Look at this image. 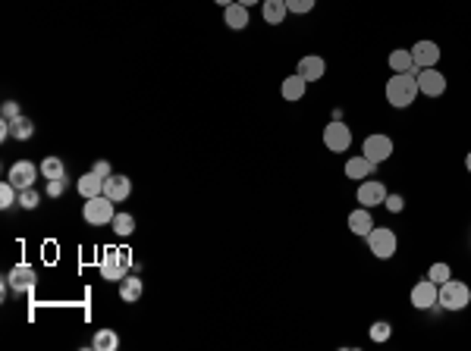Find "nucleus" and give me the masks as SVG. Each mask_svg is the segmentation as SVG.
Wrapping results in <instances>:
<instances>
[{
  "label": "nucleus",
  "instance_id": "31",
  "mask_svg": "<svg viewBox=\"0 0 471 351\" xmlns=\"http://www.w3.org/2000/svg\"><path fill=\"white\" fill-rule=\"evenodd\" d=\"M427 279H434V283H446V279H452V270H450V263H434L427 270Z\"/></svg>",
  "mask_w": 471,
  "mask_h": 351
},
{
  "label": "nucleus",
  "instance_id": "36",
  "mask_svg": "<svg viewBox=\"0 0 471 351\" xmlns=\"http://www.w3.org/2000/svg\"><path fill=\"white\" fill-rule=\"evenodd\" d=\"M91 173H98L101 179H107V176H113V167H110L107 160H95V167H91Z\"/></svg>",
  "mask_w": 471,
  "mask_h": 351
},
{
  "label": "nucleus",
  "instance_id": "35",
  "mask_svg": "<svg viewBox=\"0 0 471 351\" xmlns=\"http://www.w3.org/2000/svg\"><path fill=\"white\" fill-rule=\"evenodd\" d=\"M383 207H387L389 214H403V207H405V198H403V195H387V201H383Z\"/></svg>",
  "mask_w": 471,
  "mask_h": 351
},
{
  "label": "nucleus",
  "instance_id": "28",
  "mask_svg": "<svg viewBox=\"0 0 471 351\" xmlns=\"http://www.w3.org/2000/svg\"><path fill=\"white\" fill-rule=\"evenodd\" d=\"M16 201H19V189H16V185L7 179V182L0 185V207H3V210H10Z\"/></svg>",
  "mask_w": 471,
  "mask_h": 351
},
{
  "label": "nucleus",
  "instance_id": "25",
  "mask_svg": "<svg viewBox=\"0 0 471 351\" xmlns=\"http://www.w3.org/2000/svg\"><path fill=\"white\" fill-rule=\"evenodd\" d=\"M38 167H41V176H44V179H63V176H66V167H63L60 157H44V160L38 163Z\"/></svg>",
  "mask_w": 471,
  "mask_h": 351
},
{
  "label": "nucleus",
  "instance_id": "6",
  "mask_svg": "<svg viewBox=\"0 0 471 351\" xmlns=\"http://www.w3.org/2000/svg\"><path fill=\"white\" fill-rule=\"evenodd\" d=\"M324 144H327V151H333V154H346V151L352 148V129L342 120L327 122V129H324Z\"/></svg>",
  "mask_w": 471,
  "mask_h": 351
},
{
  "label": "nucleus",
  "instance_id": "15",
  "mask_svg": "<svg viewBox=\"0 0 471 351\" xmlns=\"http://www.w3.org/2000/svg\"><path fill=\"white\" fill-rule=\"evenodd\" d=\"M104 195L110 198V201H126V198L132 195V182H129V176H123V173H113V176H107L104 179Z\"/></svg>",
  "mask_w": 471,
  "mask_h": 351
},
{
  "label": "nucleus",
  "instance_id": "19",
  "mask_svg": "<svg viewBox=\"0 0 471 351\" xmlns=\"http://www.w3.org/2000/svg\"><path fill=\"white\" fill-rule=\"evenodd\" d=\"M223 22L232 28V32H242V28L248 26V7H246V3H239V0H236V3H230V7L223 10Z\"/></svg>",
  "mask_w": 471,
  "mask_h": 351
},
{
  "label": "nucleus",
  "instance_id": "9",
  "mask_svg": "<svg viewBox=\"0 0 471 351\" xmlns=\"http://www.w3.org/2000/svg\"><path fill=\"white\" fill-rule=\"evenodd\" d=\"M10 289L19 292V295H32V289L38 285V276H35V267L28 263H16L13 270H10Z\"/></svg>",
  "mask_w": 471,
  "mask_h": 351
},
{
  "label": "nucleus",
  "instance_id": "38",
  "mask_svg": "<svg viewBox=\"0 0 471 351\" xmlns=\"http://www.w3.org/2000/svg\"><path fill=\"white\" fill-rule=\"evenodd\" d=\"M239 3H246V7H255V3H261V0H239Z\"/></svg>",
  "mask_w": 471,
  "mask_h": 351
},
{
  "label": "nucleus",
  "instance_id": "13",
  "mask_svg": "<svg viewBox=\"0 0 471 351\" xmlns=\"http://www.w3.org/2000/svg\"><path fill=\"white\" fill-rule=\"evenodd\" d=\"M412 57H415V69H430L440 63V48L437 41H418L412 48Z\"/></svg>",
  "mask_w": 471,
  "mask_h": 351
},
{
  "label": "nucleus",
  "instance_id": "1",
  "mask_svg": "<svg viewBox=\"0 0 471 351\" xmlns=\"http://www.w3.org/2000/svg\"><path fill=\"white\" fill-rule=\"evenodd\" d=\"M418 97V69L415 73H393L387 82V101L389 107L405 110L412 107Z\"/></svg>",
  "mask_w": 471,
  "mask_h": 351
},
{
  "label": "nucleus",
  "instance_id": "3",
  "mask_svg": "<svg viewBox=\"0 0 471 351\" xmlns=\"http://www.w3.org/2000/svg\"><path fill=\"white\" fill-rule=\"evenodd\" d=\"M468 301H471V289L465 283H459V279H446V283H440L437 304L443 307V311H465Z\"/></svg>",
  "mask_w": 471,
  "mask_h": 351
},
{
  "label": "nucleus",
  "instance_id": "20",
  "mask_svg": "<svg viewBox=\"0 0 471 351\" xmlns=\"http://www.w3.org/2000/svg\"><path fill=\"white\" fill-rule=\"evenodd\" d=\"M374 226L377 223H374V216H371L368 207H358V210H352V214H349V229L355 232V236H368Z\"/></svg>",
  "mask_w": 471,
  "mask_h": 351
},
{
  "label": "nucleus",
  "instance_id": "33",
  "mask_svg": "<svg viewBox=\"0 0 471 351\" xmlns=\"http://www.w3.org/2000/svg\"><path fill=\"white\" fill-rule=\"evenodd\" d=\"M286 10L289 13H311L314 10V0H286Z\"/></svg>",
  "mask_w": 471,
  "mask_h": 351
},
{
  "label": "nucleus",
  "instance_id": "30",
  "mask_svg": "<svg viewBox=\"0 0 471 351\" xmlns=\"http://www.w3.org/2000/svg\"><path fill=\"white\" fill-rule=\"evenodd\" d=\"M38 204H41V195H38L35 189H22L19 191V207L22 210H35Z\"/></svg>",
  "mask_w": 471,
  "mask_h": 351
},
{
  "label": "nucleus",
  "instance_id": "16",
  "mask_svg": "<svg viewBox=\"0 0 471 351\" xmlns=\"http://www.w3.org/2000/svg\"><path fill=\"white\" fill-rule=\"evenodd\" d=\"M295 73L302 75L305 82H321L324 79V73H327V63H324V57H302L299 60V69Z\"/></svg>",
  "mask_w": 471,
  "mask_h": 351
},
{
  "label": "nucleus",
  "instance_id": "14",
  "mask_svg": "<svg viewBox=\"0 0 471 351\" xmlns=\"http://www.w3.org/2000/svg\"><path fill=\"white\" fill-rule=\"evenodd\" d=\"M346 179H355V182H364V179H371V176L377 173V163L374 160H368L364 154H358V157H349L346 160Z\"/></svg>",
  "mask_w": 471,
  "mask_h": 351
},
{
  "label": "nucleus",
  "instance_id": "5",
  "mask_svg": "<svg viewBox=\"0 0 471 351\" xmlns=\"http://www.w3.org/2000/svg\"><path fill=\"white\" fill-rule=\"evenodd\" d=\"M82 216H85V223L89 226H110L113 223V201H110L107 195H98V198H89L82 207Z\"/></svg>",
  "mask_w": 471,
  "mask_h": 351
},
{
  "label": "nucleus",
  "instance_id": "26",
  "mask_svg": "<svg viewBox=\"0 0 471 351\" xmlns=\"http://www.w3.org/2000/svg\"><path fill=\"white\" fill-rule=\"evenodd\" d=\"M10 129H13V138H19V142H28V138L35 135V122L28 120V116H16V120L10 122Z\"/></svg>",
  "mask_w": 471,
  "mask_h": 351
},
{
  "label": "nucleus",
  "instance_id": "23",
  "mask_svg": "<svg viewBox=\"0 0 471 351\" xmlns=\"http://www.w3.org/2000/svg\"><path fill=\"white\" fill-rule=\"evenodd\" d=\"M389 69L393 73H415V57H412V48H396L389 54Z\"/></svg>",
  "mask_w": 471,
  "mask_h": 351
},
{
  "label": "nucleus",
  "instance_id": "11",
  "mask_svg": "<svg viewBox=\"0 0 471 351\" xmlns=\"http://www.w3.org/2000/svg\"><path fill=\"white\" fill-rule=\"evenodd\" d=\"M437 295H440V285L434 283V279H424V283H418L415 289H412V307L430 311V307L437 304Z\"/></svg>",
  "mask_w": 471,
  "mask_h": 351
},
{
  "label": "nucleus",
  "instance_id": "21",
  "mask_svg": "<svg viewBox=\"0 0 471 351\" xmlns=\"http://www.w3.org/2000/svg\"><path fill=\"white\" fill-rule=\"evenodd\" d=\"M286 13V0H261V16H264L267 26H280Z\"/></svg>",
  "mask_w": 471,
  "mask_h": 351
},
{
  "label": "nucleus",
  "instance_id": "4",
  "mask_svg": "<svg viewBox=\"0 0 471 351\" xmlns=\"http://www.w3.org/2000/svg\"><path fill=\"white\" fill-rule=\"evenodd\" d=\"M364 238H368V251L374 257H380V260H389V257L396 254V248H399L396 232L387 229V226H374V229H371Z\"/></svg>",
  "mask_w": 471,
  "mask_h": 351
},
{
  "label": "nucleus",
  "instance_id": "22",
  "mask_svg": "<svg viewBox=\"0 0 471 351\" xmlns=\"http://www.w3.org/2000/svg\"><path fill=\"white\" fill-rule=\"evenodd\" d=\"M75 189H79V195L85 198V201H89V198H98V195H104V179L98 173H85V176H79V185H75Z\"/></svg>",
  "mask_w": 471,
  "mask_h": 351
},
{
  "label": "nucleus",
  "instance_id": "39",
  "mask_svg": "<svg viewBox=\"0 0 471 351\" xmlns=\"http://www.w3.org/2000/svg\"><path fill=\"white\" fill-rule=\"evenodd\" d=\"M465 169L471 173V151H468V157H465Z\"/></svg>",
  "mask_w": 471,
  "mask_h": 351
},
{
  "label": "nucleus",
  "instance_id": "12",
  "mask_svg": "<svg viewBox=\"0 0 471 351\" xmlns=\"http://www.w3.org/2000/svg\"><path fill=\"white\" fill-rule=\"evenodd\" d=\"M362 151H364L368 160L383 163V160H389V154H393V138L389 135H368L362 144Z\"/></svg>",
  "mask_w": 471,
  "mask_h": 351
},
{
  "label": "nucleus",
  "instance_id": "8",
  "mask_svg": "<svg viewBox=\"0 0 471 351\" xmlns=\"http://www.w3.org/2000/svg\"><path fill=\"white\" fill-rule=\"evenodd\" d=\"M38 176H41V167H35L32 160H19L10 167L7 179L22 191V189H35V179H38Z\"/></svg>",
  "mask_w": 471,
  "mask_h": 351
},
{
  "label": "nucleus",
  "instance_id": "10",
  "mask_svg": "<svg viewBox=\"0 0 471 351\" xmlns=\"http://www.w3.org/2000/svg\"><path fill=\"white\" fill-rule=\"evenodd\" d=\"M387 185L383 182H377V179H364L362 185H358V204L362 207H368V210H374L377 204H383L387 201Z\"/></svg>",
  "mask_w": 471,
  "mask_h": 351
},
{
  "label": "nucleus",
  "instance_id": "24",
  "mask_svg": "<svg viewBox=\"0 0 471 351\" xmlns=\"http://www.w3.org/2000/svg\"><path fill=\"white\" fill-rule=\"evenodd\" d=\"M91 348H95V351H116V348H120V332L98 330L95 339H91Z\"/></svg>",
  "mask_w": 471,
  "mask_h": 351
},
{
  "label": "nucleus",
  "instance_id": "37",
  "mask_svg": "<svg viewBox=\"0 0 471 351\" xmlns=\"http://www.w3.org/2000/svg\"><path fill=\"white\" fill-rule=\"evenodd\" d=\"M214 3H217V7H223V10H226V7H230V3H236V0H214Z\"/></svg>",
  "mask_w": 471,
  "mask_h": 351
},
{
  "label": "nucleus",
  "instance_id": "2",
  "mask_svg": "<svg viewBox=\"0 0 471 351\" xmlns=\"http://www.w3.org/2000/svg\"><path fill=\"white\" fill-rule=\"evenodd\" d=\"M98 267H101V276L107 279V283H120L132 267V251L129 248H104Z\"/></svg>",
  "mask_w": 471,
  "mask_h": 351
},
{
  "label": "nucleus",
  "instance_id": "29",
  "mask_svg": "<svg viewBox=\"0 0 471 351\" xmlns=\"http://www.w3.org/2000/svg\"><path fill=\"white\" fill-rule=\"evenodd\" d=\"M368 336H371V342H387V339L393 336V326H389L387 320H377V323H371Z\"/></svg>",
  "mask_w": 471,
  "mask_h": 351
},
{
  "label": "nucleus",
  "instance_id": "18",
  "mask_svg": "<svg viewBox=\"0 0 471 351\" xmlns=\"http://www.w3.org/2000/svg\"><path fill=\"white\" fill-rule=\"evenodd\" d=\"M142 292H145L142 276H129V273H126V276L120 279V301H126V304H136L138 298H142Z\"/></svg>",
  "mask_w": 471,
  "mask_h": 351
},
{
  "label": "nucleus",
  "instance_id": "7",
  "mask_svg": "<svg viewBox=\"0 0 471 351\" xmlns=\"http://www.w3.org/2000/svg\"><path fill=\"white\" fill-rule=\"evenodd\" d=\"M418 91L424 97H440L446 95V75L440 69H418Z\"/></svg>",
  "mask_w": 471,
  "mask_h": 351
},
{
  "label": "nucleus",
  "instance_id": "17",
  "mask_svg": "<svg viewBox=\"0 0 471 351\" xmlns=\"http://www.w3.org/2000/svg\"><path fill=\"white\" fill-rule=\"evenodd\" d=\"M305 88H308V82L295 73V75H286V79H283L280 95H283V101L295 104V101H302V97H305Z\"/></svg>",
  "mask_w": 471,
  "mask_h": 351
},
{
  "label": "nucleus",
  "instance_id": "34",
  "mask_svg": "<svg viewBox=\"0 0 471 351\" xmlns=\"http://www.w3.org/2000/svg\"><path fill=\"white\" fill-rule=\"evenodd\" d=\"M0 116L7 122H13L16 116H22V110H19V101H3V107H0Z\"/></svg>",
  "mask_w": 471,
  "mask_h": 351
},
{
  "label": "nucleus",
  "instance_id": "32",
  "mask_svg": "<svg viewBox=\"0 0 471 351\" xmlns=\"http://www.w3.org/2000/svg\"><path fill=\"white\" fill-rule=\"evenodd\" d=\"M44 195H48V198H63V195H66V176H63V179H48Z\"/></svg>",
  "mask_w": 471,
  "mask_h": 351
},
{
  "label": "nucleus",
  "instance_id": "27",
  "mask_svg": "<svg viewBox=\"0 0 471 351\" xmlns=\"http://www.w3.org/2000/svg\"><path fill=\"white\" fill-rule=\"evenodd\" d=\"M110 229L116 232V236H132V232H136V216L132 214H116L113 216V223H110Z\"/></svg>",
  "mask_w": 471,
  "mask_h": 351
}]
</instances>
